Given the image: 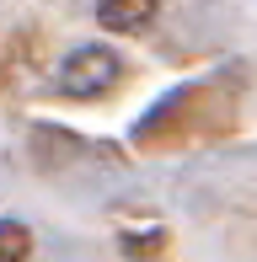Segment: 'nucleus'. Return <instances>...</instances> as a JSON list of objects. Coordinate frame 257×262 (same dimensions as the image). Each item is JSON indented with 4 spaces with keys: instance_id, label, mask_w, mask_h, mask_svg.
I'll list each match as a JSON object with an SVG mask.
<instances>
[{
    "instance_id": "nucleus-1",
    "label": "nucleus",
    "mask_w": 257,
    "mask_h": 262,
    "mask_svg": "<svg viewBox=\"0 0 257 262\" xmlns=\"http://www.w3.org/2000/svg\"><path fill=\"white\" fill-rule=\"evenodd\" d=\"M118 80H123V64H118V54L102 49V43H86V49H75L59 64V91L65 97H80V102L108 97Z\"/></svg>"
},
{
    "instance_id": "nucleus-2",
    "label": "nucleus",
    "mask_w": 257,
    "mask_h": 262,
    "mask_svg": "<svg viewBox=\"0 0 257 262\" xmlns=\"http://www.w3.org/2000/svg\"><path fill=\"white\" fill-rule=\"evenodd\" d=\"M161 11V0H97V21L108 32H139L150 27Z\"/></svg>"
},
{
    "instance_id": "nucleus-3",
    "label": "nucleus",
    "mask_w": 257,
    "mask_h": 262,
    "mask_svg": "<svg viewBox=\"0 0 257 262\" xmlns=\"http://www.w3.org/2000/svg\"><path fill=\"white\" fill-rule=\"evenodd\" d=\"M32 252V235H27V225H16V220H0V262H27Z\"/></svg>"
},
{
    "instance_id": "nucleus-4",
    "label": "nucleus",
    "mask_w": 257,
    "mask_h": 262,
    "mask_svg": "<svg viewBox=\"0 0 257 262\" xmlns=\"http://www.w3.org/2000/svg\"><path fill=\"white\" fill-rule=\"evenodd\" d=\"M166 246V230H150V235H123V252L128 257H156Z\"/></svg>"
}]
</instances>
